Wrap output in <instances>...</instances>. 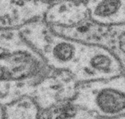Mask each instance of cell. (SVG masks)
Masks as SVG:
<instances>
[{
	"label": "cell",
	"instance_id": "52a82bcc",
	"mask_svg": "<svg viewBox=\"0 0 125 119\" xmlns=\"http://www.w3.org/2000/svg\"><path fill=\"white\" fill-rule=\"evenodd\" d=\"M91 21L106 27L125 26V1H86Z\"/></svg>",
	"mask_w": 125,
	"mask_h": 119
},
{
	"label": "cell",
	"instance_id": "8992f818",
	"mask_svg": "<svg viewBox=\"0 0 125 119\" xmlns=\"http://www.w3.org/2000/svg\"><path fill=\"white\" fill-rule=\"evenodd\" d=\"M90 19L86 1H52L43 20L51 27H73Z\"/></svg>",
	"mask_w": 125,
	"mask_h": 119
},
{
	"label": "cell",
	"instance_id": "6da1fadb",
	"mask_svg": "<svg viewBox=\"0 0 125 119\" xmlns=\"http://www.w3.org/2000/svg\"><path fill=\"white\" fill-rule=\"evenodd\" d=\"M19 30L50 68L69 73L78 83L106 80L125 73L122 62L112 49L58 35L43 20Z\"/></svg>",
	"mask_w": 125,
	"mask_h": 119
},
{
	"label": "cell",
	"instance_id": "5b68a950",
	"mask_svg": "<svg viewBox=\"0 0 125 119\" xmlns=\"http://www.w3.org/2000/svg\"><path fill=\"white\" fill-rule=\"evenodd\" d=\"M52 2L0 0V30H20L30 23L43 20Z\"/></svg>",
	"mask_w": 125,
	"mask_h": 119
},
{
	"label": "cell",
	"instance_id": "ba28073f",
	"mask_svg": "<svg viewBox=\"0 0 125 119\" xmlns=\"http://www.w3.org/2000/svg\"><path fill=\"white\" fill-rule=\"evenodd\" d=\"M4 119H42V110L30 96L3 107Z\"/></svg>",
	"mask_w": 125,
	"mask_h": 119
},
{
	"label": "cell",
	"instance_id": "9c48e42d",
	"mask_svg": "<svg viewBox=\"0 0 125 119\" xmlns=\"http://www.w3.org/2000/svg\"><path fill=\"white\" fill-rule=\"evenodd\" d=\"M42 119H99V117L71 102L42 110Z\"/></svg>",
	"mask_w": 125,
	"mask_h": 119
},
{
	"label": "cell",
	"instance_id": "277c9868",
	"mask_svg": "<svg viewBox=\"0 0 125 119\" xmlns=\"http://www.w3.org/2000/svg\"><path fill=\"white\" fill-rule=\"evenodd\" d=\"M78 84L69 73L52 69L35 86L30 97L42 110H47L72 102Z\"/></svg>",
	"mask_w": 125,
	"mask_h": 119
},
{
	"label": "cell",
	"instance_id": "30bf717a",
	"mask_svg": "<svg viewBox=\"0 0 125 119\" xmlns=\"http://www.w3.org/2000/svg\"><path fill=\"white\" fill-rule=\"evenodd\" d=\"M4 114V111H3V107L0 106V115H3Z\"/></svg>",
	"mask_w": 125,
	"mask_h": 119
},
{
	"label": "cell",
	"instance_id": "7a4b0ae2",
	"mask_svg": "<svg viewBox=\"0 0 125 119\" xmlns=\"http://www.w3.org/2000/svg\"><path fill=\"white\" fill-rule=\"evenodd\" d=\"M51 71L19 30H0V106L30 97Z\"/></svg>",
	"mask_w": 125,
	"mask_h": 119
},
{
	"label": "cell",
	"instance_id": "3957f363",
	"mask_svg": "<svg viewBox=\"0 0 125 119\" xmlns=\"http://www.w3.org/2000/svg\"><path fill=\"white\" fill-rule=\"evenodd\" d=\"M71 103L99 118L125 116V74L106 80L79 83Z\"/></svg>",
	"mask_w": 125,
	"mask_h": 119
}]
</instances>
